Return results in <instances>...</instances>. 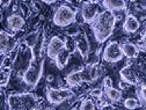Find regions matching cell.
I'll return each instance as SVG.
<instances>
[{
    "label": "cell",
    "mask_w": 146,
    "mask_h": 110,
    "mask_svg": "<svg viewBox=\"0 0 146 110\" xmlns=\"http://www.w3.org/2000/svg\"><path fill=\"white\" fill-rule=\"evenodd\" d=\"M117 22V16L107 9L100 12L98 17L94 20L92 26V31L96 42L103 43L113 35Z\"/></svg>",
    "instance_id": "cell-1"
},
{
    "label": "cell",
    "mask_w": 146,
    "mask_h": 110,
    "mask_svg": "<svg viewBox=\"0 0 146 110\" xmlns=\"http://www.w3.org/2000/svg\"><path fill=\"white\" fill-rule=\"evenodd\" d=\"M38 97L34 93H12L7 96L8 110H36Z\"/></svg>",
    "instance_id": "cell-2"
},
{
    "label": "cell",
    "mask_w": 146,
    "mask_h": 110,
    "mask_svg": "<svg viewBox=\"0 0 146 110\" xmlns=\"http://www.w3.org/2000/svg\"><path fill=\"white\" fill-rule=\"evenodd\" d=\"M44 71V58L37 57L31 58L28 67L25 70L22 74V81L30 88H35L42 79Z\"/></svg>",
    "instance_id": "cell-3"
},
{
    "label": "cell",
    "mask_w": 146,
    "mask_h": 110,
    "mask_svg": "<svg viewBox=\"0 0 146 110\" xmlns=\"http://www.w3.org/2000/svg\"><path fill=\"white\" fill-rule=\"evenodd\" d=\"M77 14H78L77 8L68 5H62L54 11L52 16V22L60 28L68 27L72 23H74Z\"/></svg>",
    "instance_id": "cell-4"
},
{
    "label": "cell",
    "mask_w": 146,
    "mask_h": 110,
    "mask_svg": "<svg viewBox=\"0 0 146 110\" xmlns=\"http://www.w3.org/2000/svg\"><path fill=\"white\" fill-rule=\"evenodd\" d=\"M73 96H74V93L67 88H48L46 90V99L53 105L62 104Z\"/></svg>",
    "instance_id": "cell-5"
},
{
    "label": "cell",
    "mask_w": 146,
    "mask_h": 110,
    "mask_svg": "<svg viewBox=\"0 0 146 110\" xmlns=\"http://www.w3.org/2000/svg\"><path fill=\"white\" fill-rule=\"evenodd\" d=\"M124 54L121 48V44L117 42H109L102 53V58L104 62L107 63H110V64H115L118 63L123 59Z\"/></svg>",
    "instance_id": "cell-6"
},
{
    "label": "cell",
    "mask_w": 146,
    "mask_h": 110,
    "mask_svg": "<svg viewBox=\"0 0 146 110\" xmlns=\"http://www.w3.org/2000/svg\"><path fill=\"white\" fill-rule=\"evenodd\" d=\"M99 3L98 1H87L84 3L82 7H81V17L84 22L92 25L94 22V20L98 17V15L100 14L99 12V7H98Z\"/></svg>",
    "instance_id": "cell-7"
},
{
    "label": "cell",
    "mask_w": 146,
    "mask_h": 110,
    "mask_svg": "<svg viewBox=\"0 0 146 110\" xmlns=\"http://www.w3.org/2000/svg\"><path fill=\"white\" fill-rule=\"evenodd\" d=\"M17 45V40L15 38L14 35H11L3 30L0 32V50H1V54L5 57L6 54L11 53Z\"/></svg>",
    "instance_id": "cell-8"
},
{
    "label": "cell",
    "mask_w": 146,
    "mask_h": 110,
    "mask_svg": "<svg viewBox=\"0 0 146 110\" xmlns=\"http://www.w3.org/2000/svg\"><path fill=\"white\" fill-rule=\"evenodd\" d=\"M64 49H66L65 41L62 40L59 36H53V37H51V40L49 41V43L46 45V54L49 58L54 60L56 57Z\"/></svg>",
    "instance_id": "cell-9"
},
{
    "label": "cell",
    "mask_w": 146,
    "mask_h": 110,
    "mask_svg": "<svg viewBox=\"0 0 146 110\" xmlns=\"http://www.w3.org/2000/svg\"><path fill=\"white\" fill-rule=\"evenodd\" d=\"M73 38H74L76 49L79 51L81 57L87 58L89 56V52H90V45H89V41L87 38L86 32L82 30H79L76 36H73Z\"/></svg>",
    "instance_id": "cell-10"
},
{
    "label": "cell",
    "mask_w": 146,
    "mask_h": 110,
    "mask_svg": "<svg viewBox=\"0 0 146 110\" xmlns=\"http://www.w3.org/2000/svg\"><path fill=\"white\" fill-rule=\"evenodd\" d=\"M140 28V22L137 17L132 14H127L124 23H123V29L125 32L127 34H135L136 31H138V29Z\"/></svg>",
    "instance_id": "cell-11"
},
{
    "label": "cell",
    "mask_w": 146,
    "mask_h": 110,
    "mask_svg": "<svg viewBox=\"0 0 146 110\" xmlns=\"http://www.w3.org/2000/svg\"><path fill=\"white\" fill-rule=\"evenodd\" d=\"M7 25L8 28L13 31H19L25 27V19L19 13H13L7 17Z\"/></svg>",
    "instance_id": "cell-12"
},
{
    "label": "cell",
    "mask_w": 146,
    "mask_h": 110,
    "mask_svg": "<svg viewBox=\"0 0 146 110\" xmlns=\"http://www.w3.org/2000/svg\"><path fill=\"white\" fill-rule=\"evenodd\" d=\"M121 48H122L124 57L129 58V59H136L138 57L139 50L136 44H133L131 42H124L121 44Z\"/></svg>",
    "instance_id": "cell-13"
},
{
    "label": "cell",
    "mask_w": 146,
    "mask_h": 110,
    "mask_svg": "<svg viewBox=\"0 0 146 110\" xmlns=\"http://www.w3.org/2000/svg\"><path fill=\"white\" fill-rule=\"evenodd\" d=\"M102 6L111 13H116V12H122L126 9V1H115V0H107V1H102Z\"/></svg>",
    "instance_id": "cell-14"
},
{
    "label": "cell",
    "mask_w": 146,
    "mask_h": 110,
    "mask_svg": "<svg viewBox=\"0 0 146 110\" xmlns=\"http://www.w3.org/2000/svg\"><path fill=\"white\" fill-rule=\"evenodd\" d=\"M41 35H42V31L41 30H35V31L29 32L26 36V37H25V43L28 46V49L33 50L36 45H37V43H38V41L41 38Z\"/></svg>",
    "instance_id": "cell-15"
},
{
    "label": "cell",
    "mask_w": 146,
    "mask_h": 110,
    "mask_svg": "<svg viewBox=\"0 0 146 110\" xmlns=\"http://www.w3.org/2000/svg\"><path fill=\"white\" fill-rule=\"evenodd\" d=\"M71 54H72V52H71L70 50L64 49V50L58 54V56L56 57V59H54V63H56V65H57V67H58L59 70L65 68V66L68 64V60H70Z\"/></svg>",
    "instance_id": "cell-16"
},
{
    "label": "cell",
    "mask_w": 146,
    "mask_h": 110,
    "mask_svg": "<svg viewBox=\"0 0 146 110\" xmlns=\"http://www.w3.org/2000/svg\"><path fill=\"white\" fill-rule=\"evenodd\" d=\"M66 82L71 87L79 86L82 81V76H81V70L80 71H72L71 73L66 76Z\"/></svg>",
    "instance_id": "cell-17"
},
{
    "label": "cell",
    "mask_w": 146,
    "mask_h": 110,
    "mask_svg": "<svg viewBox=\"0 0 146 110\" xmlns=\"http://www.w3.org/2000/svg\"><path fill=\"white\" fill-rule=\"evenodd\" d=\"M106 96L108 97V100H110L111 102H118V101H121L123 94H122V90L111 87V88L106 89Z\"/></svg>",
    "instance_id": "cell-18"
},
{
    "label": "cell",
    "mask_w": 146,
    "mask_h": 110,
    "mask_svg": "<svg viewBox=\"0 0 146 110\" xmlns=\"http://www.w3.org/2000/svg\"><path fill=\"white\" fill-rule=\"evenodd\" d=\"M11 67L9 66H3L1 67V87H6L9 82V78H11Z\"/></svg>",
    "instance_id": "cell-19"
},
{
    "label": "cell",
    "mask_w": 146,
    "mask_h": 110,
    "mask_svg": "<svg viewBox=\"0 0 146 110\" xmlns=\"http://www.w3.org/2000/svg\"><path fill=\"white\" fill-rule=\"evenodd\" d=\"M88 67H89V73H90V78H92V82L98 80L101 76V68H100L99 64L88 65Z\"/></svg>",
    "instance_id": "cell-20"
},
{
    "label": "cell",
    "mask_w": 146,
    "mask_h": 110,
    "mask_svg": "<svg viewBox=\"0 0 146 110\" xmlns=\"http://www.w3.org/2000/svg\"><path fill=\"white\" fill-rule=\"evenodd\" d=\"M79 110H96V105H95V103L93 102V100L85 99V100L81 102Z\"/></svg>",
    "instance_id": "cell-21"
},
{
    "label": "cell",
    "mask_w": 146,
    "mask_h": 110,
    "mask_svg": "<svg viewBox=\"0 0 146 110\" xmlns=\"http://www.w3.org/2000/svg\"><path fill=\"white\" fill-rule=\"evenodd\" d=\"M124 107L129 110H135L136 108L139 107V102L137 99L135 97H127L125 101H124Z\"/></svg>",
    "instance_id": "cell-22"
},
{
    "label": "cell",
    "mask_w": 146,
    "mask_h": 110,
    "mask_svg": "<svg viewBox=\"0 0 146 110\" xmlns=\"http://www.w3.org/2000/svg\"><path fill=\"white\" fill-rule=\"evenodd\" d=\"M103 86H104L106 89L111 88V87H113V80H111V78L106 77V78L103 79Z\"/></svg>",
    "instance_id": "cell-23"
},
{
    "label": "cell",
    "mask_w": 146,
    "mask_h": 110,
    "mask_svg": "<svg viewBox=\"0 0 146 110\" xmlns=\"http://www.w3.org/2000/svg\"><path fill=\"white\" fill-rule=\"evenodd\" d=\"M139 97H140V100H141L144 103H146V87H141V88H140Z\"/></svg>",
    "instance_id": "cell-24"
},
{
    "label": "cell",
    "mask_w": 146,
    "mask_h": 110,
    "mask_svg": "<svg viewBox=\"0 0 146 110\" xmlns=\"http://www.w3.org/2000/svg\"><path fill=\"white\" fill-rule=\"evenodd\" d=\"M90 95H92L93 97H101V95H102V90L101 89H99V88H96V89H93L92 91H90Z\"/></svg>",
    "instance_id": "cell-25"
},
{
    "label": "cell",
    "mask_w": 146,
    "mask_h": 110,
    "mask_svg": "<svg viewBox=\"0 0 146 110\" xmlns=\"http://www.w3.org/2000/svg\"><path fill=\"white\" fill-rule=\"evenodd\" d=\"M101 110H118V108H116L114 105H104Z\"/></svg>",
    "instance_id": "cell-26"
},
{
    "label": "cell",
    "mask_w": 146,
    "mask_h": 110,
    "mask_svg": "<svg viewBox=\"0 0 146 110\" xmlns=\"http://www.w3.org/2000/svg\"><path fill=\"white\" fill-rule=\"evenodd\" d=\"M143 44L146 46V27H145V30H144V34H143Z\"/></svg>",
    "instance_id": "cell-27"
},
{
    "label": "cell",
    "mask_w": 146,
    "mask_h": 110,
    "mask_svg": "<svg viewBox=\"0 0 146 110\" xmlns=\"http://www.w3.org/2000/svg\"><path fill=\"white\" fill-rule=\"evenodd\" d=\"M56 1H45V4H49V5H51V4H54Z\"/></svg>",
    "instance_id": "cell-28"
}]
</instances>
